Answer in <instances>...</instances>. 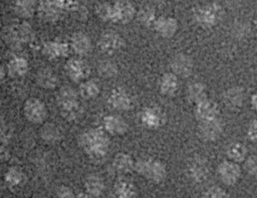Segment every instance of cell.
I'll use <instances>...</instances> for the list:
<instances>
[{
    "label": "cell",
    "instance_id": "cell-16",
    "mask_svg": "<svg viewBox=\"0 0 257 198\" xmlns=\"http://www.w3.org/2000/svg\"><path fill=\"white\" fill-rule=\"evenodd\" d=\"M36 12L41 20L45 22H54L60 17L61 9L57 6L54 0H40Z\"/></svg>",
    "mask_w": 257,
    "mask_h": 198
},
{
    "label": "cell",
    "instance_id": "cell-45",
    "mask_svg": "<svg viewBox=\"0 0 257 198\" xmlns=\"http://www.w3.org/2000/svg\"><path fill=\"white\" fill-rule=\"evenodd\" d=\"M76 198H95V197H93V196H91L90 194L84 192V193H80V194L76 195Z\"/></svg>",
    "mask_w": 257,
    "mask_h": 198
},
{
    "label": "cell",
    "instance_id": "cell-17",
    "mask_svg": "<svg viewBox=\"0 0 257 198\" xmlns=\"http://www.w3.org/2000/svg\"><path fill=\"white\" fill-rule=\"evenodd\" d=\"M69 47L70 45L65 41L54 39L43 44L42 52L46 57L50 59H59L65 57L68 54Z\"/></svg>",
    "mask_w": 257,
    "mask_h": 198
},
{
    "label": "cell",
    "instance_id": "cell-22",
    "mask_svg": "<svg viewBox=\"0 0 257 198\" xmlns=\"http://www.w3.org/2000/svg\"><path fill=\"white\" fill-rule=\"evenodd\" d=\"M37 0H13L14 13L23 19H27L33 16L37 11Z\"/></svg>",
    "mask_w": 257,
    "mask_h": 198
},
{
    "label": "cell",
    "instance_id": "cell-38",
    "mask_svg": "<svg viewBox=\"0 0 257 198\" xmlns=\"http://www.w3.org/2000/svg\"><path fill=\"white\" fill-rule=\"evenodd\" d=\"M17 27H18L20 37L24 44L30 43L34 39V31L29 23L23 21V22L17 24Z\"/></svg>",
    "mask_w": 257,
    "mask_h": 198
},
{
    "label": "cell",
    "instance_id": "cell-5",
    "mask_svg": "<svg viewBox=\"0 0 257 198\" xmlns=\"http://www.w3.org/2000/svg\"><path fill=\"white\" fill-rule=\"evenodd\" d=\"M23 114L32 124H42L48 115L45 104L37 97H29L23 105Z\"/></svg>",
    "mask_w": 257,
    "mask_h": 198
},
{
    "label": "cell",
    "instance_id": "cell-19",
    "mask_svg": "<svg viewBox=\"0 0 257 198\" xmlns=\"http://www.w3.org/2000/svg\"><path fill=\"white\" fill-rule=\"evenodd\" d=\"M69 45L73 52L80 56L88 54L92 49L90 37L83 32H74L70 37Z\"/></svg>",
    "mask_w": 257,
    "mask_h": 198
},
{
    "label": "cell",
    "instance_id": "cell-44",
    "mask_svg": "<svg viewBox=\"0 0 257 198\" xmlns=\"http://www.w3.org/2000/svg\"><path fill=\"white\" fill-rule=\"evenodd\" d=\"M251 106L252 109L257 113V91L251 96Z\"/></svg>",
    "mask_w": 257,
    "mask_h": 198
},
{
    "label": "cell",
    "instance_id": "cell-23",
    "mask_svg": "<svg viewBox=\"0 0 257 198\" xmlns=\"http://www.w3.org/2000/svg\"><path fill=\"white\" fill-rule=\"evenodd\" d=\"M179 88L178 76L173 72H165L159 80V89L162 94L171 96L176 93Z\"/></svg>",
    "mask_w": 257,
    "mask_h": 198
},
{
    "label": "cell",
    "instance_id": "cell-41",
    "mask_svg": "<svg viewBox=\"0 0 257 198\" xmlns=\"http://www.w3.org/2000/svg\"><path fill=\"white\" fill-rule=\"evenodd\" d=\"M61 11H75L79 6L80 0H54Z\"/></svg>",
    "mask_w": 257,
    "mask_h": 198
},
{
    "label": "cell",
    "instance_id": "cell-36",
    "mask_svg": "<svg viewBox=\"0 0 257 198\" xmlns=\"http://www.w3.org/2000/svg\"><path fill=\"white\" fill-rule=\"evenodd\" d=\"M157 18L158 17L156 16L154 9H152L150 7H144L142 9H140L137 13L138 21L140 22L141 25H143L145 27L154 26Z\"/></svg>",
    "mask_w": 257,
    "mask_h": 198
},
{
    "label": "cell",
    "instance_id": "cell-3",
    "mask_svg": "<svg viewBox=\"0 0 257 198\" xmlns=\"http://www.w3.org/2000/svg\"><path fill=\"white\" fill-rule=\"evenodd\" d=\"M135 170L139 175L156 184L163 182L168 174L165 164L153 158L138 160L135 165Z\"/></svg>",
    "mask_w": 257,
    "mask_h": 198
},
{
    "label": "cell",
    "instance_id": "cell-25",
    "mask_svg": "<svg viewBox=\"0 0 257 198\" xmlns=\"http://www.w3.org/2000/svg\"><path fill=\"white\" fill-rule=\"evenodd\" d=\"M36 83L42 88L52 89L58 84V77L50 68H42L36 73Z\"/></svg>",
    "mask_w": 257,
    "mask_h": 198
},
{
    "label": "cell",
    "instance_id": "cell-2",
    "mask_svg": "<svg viewBox=\"0 0 257 198\" xmlns=\"http://www.w3.org/2000/svg\"><path fill=\"white\" fill-rule=\"evenodd\" d=\"M95 13L105 22L125 24L131 22L137 12L128 0H116L113 3H102L97 6Z\"/></svg>",
    "mask_w": 257,
    "mask_h": 198
},
{
    "label": "cell",
    "instance_id": "cell-24",
    "mask_svg": "<svg viewBox=\"0 0 257 198\" xmlns=\"http://www.w3.org/2000/svg\"><path fill=\"white\" fill-rule=\"evenodd\" d=\"M136 162L133 160L131 155L121 152L117 153L112 160V167L118 174H127L135 170Z\"/></svg>",
    "mask_w": 257,
    "mask_h": 198
},
{
    "label": "cell",
    "instance_id": "cell-40",
    "mask_svg": "<svg viewBox=\"0 0 257 198\" xmlns=\"http://www.w3.org/2000/svg\"><path fill=\"white\" fill-rule=\"evenodd\" d=\"M203 198H229V194L219 186H212L204 192Z\"/></svg>",
    "mask_w": 257,
    "mask_h": 198
},
{
    "label": "cell",
    "instance_id": "cell-28",
    "mask_svg": "<svg viewBox=\"0 0 257 198\" xmlns=\"http://www.w3.org/2000/svg\"><path fill=\"white\" fill-rule=\"evenodd\" d=\"M29 65L27 60L21 56H15L7 63V73L12 77H21L28 71Z\"/></svg>",
    "mask_w": 257,
    "mask_h": 198
},
{
    "label": "cell",
    "instance_id": "cell-21",
    "mask_svg": "<svg viewBox=\"0 0 257 198\" xmlns=\"http://www.w3.org/2000/svg\"><path fill=\"white\" fill-rule=\"evenodd\" d=\"M188 173L192 181L196 183H203L206 181L209 175V169L207 163L203 159H195L189 166Z\"/></svg>",
    "mask_w": 257,
    "mask_h": 198
},
{
    "label": "cell",
    "instance_id": "cell-10",
    "mask_svg": "<svg viewBox=\"0 0 257 198\" xmlns=\"http://www.w3.org/2000/svg\"><path fill=\"white\" fill-rule=\"evenodd\" d=\"M108 105L115 111L126 112L133 109L134 102L131 94L122 87L113 88L107 98Z\"/></svg>",
    "mask_w": 257,
    "mask_h": 198
},
{
    "label": "cell",
    "instance_id": "cell-32",
    "mask_svg": "<svg viewBox=\"0 0 257 198\" xmlns=\"http://www.w3.org/2000/svg\"><path fill=\"white\" fill-rule=\"evenodd\" d=\"M187 98L190 103L197 105L207 98V88L203 82L194 81L187 88Z\"/></svg>",
    "mask_w": 257,
    "mask_h": 198
},
{
    "label": "cell",
    "instance_id": "cell-39",
    "mask_svg": "<svg viewBox=\"0 0 257 198\" xmlns=\"http://www.w3.org/2000/svg\"><path fill=\"white\" fill-rule=\"evenodd\" d=\"M244 170L248 175L252 177H257V155H250L243 162Z\"/></svg>",
    "mask_w": 257,
    "mask_h": 198
},
{
    "label": "cell",
    "instance_id": "cell-13",
    "mask_svg": "<svg viewBox=\"0 0 257 198\" xmlns=\"http://www.w3.org/2000/svg\"><path fill=\"white\" fill-rule=\"evenodd\" d=\"M194 114L199 123L214 120L219 116V107L214 101L207 97L196 105Z\"/></svg>",
    "mask_w": 257,
    "mask_h": 198
},
{
    "label": "cell",
    "instance_id": "cell-12",
    "mask_svg": "<svg viewBox=\"0 0 257 198\" xmlns=\"http://www.w3.org/2000/svg\"><path fill=\"white\" fill-rule=\"evenodd\" d=\"M140 120L143 126L147 129L157 130L164 125L165 115L156 107H147L142 111Z\"/></svg>",
    "mask_w": 257,
    "mask_h": 198
},
{
    "label": "cell",
    "instance_id": "cell-34",
    "mask_svg": "<svg viewBox=\"0 0 257 198\" xmlns=\"http://www.w3.org/2000/svg\"><path fill=\"white\" fill-rule=\"evenodd\" d=\"M100 92V87L94 79H85L80 82L78 87L79 95L84 100L95 98Z\"/></svg>",
    "mask_w": 257,
    "mask_h": 198
},
{
    "label": "cell",
    "instance_id": "cell-7",
    "mask_svg": "<svg viewBox=\"0 0 257 198\" xmlns=\"http://www.w3.org/2000/svg\"><path fill=\"white\" fill-rule=\"evenodd\" d=\"M123 46V39L114 30H106L101 33L98 39V48L105 54H114Z\"/></svg>",
    "mask_w": 257,
    "mask_h": 198
},
{
    "label": "cell",
    "instance_id": "cell-35",
    "mask_svg": "<svg viewBox=\"0 0 257 198\" xmlns=\"http://www.w3.org/2000/svg\"><path fill=\"white\" fill-rule=\"evenodd\" d=\"M116 63L110 59H102L97 64V72L103 78H111L117 74Z\"/></svg>",
    "mask_w": 257,
    "mask_h": 198
},
{
    "label": "cell",
    "instance_id": "cell-30",
    "mask_svg": "<svg viewBox=\"0 0 257 198\" xmlns=\"http://www.w3.org/2000/svg\"><path fill=\"white\" fill-rule=\"evenodd\" d=\"M4 181L9 188H18L26 181V175L18 167H10L4 174Z\"/></svg>",
    "mask_w": 257,
    "mask_h": 198
},
{
    "label": "cell",
    "instance_id": "cell-15",
    "mask_svg": "<svg viewBox=\"0 0 257 198\" xmlns=\"http://www.w3.org/2000/svg\"><path fill=\"white\" fill-rule=\"evenodd\" d=\"M155 31L163 38H171L178 31L179 23L176 18L171 16H160L154 24Z\"/></svg>",
    "mask_w": 257,
    "mask_h": 198
},
{
    "label": "cell",
    "instance_id": "cell-18",
    "mask_svg": "<svg viewBox=\"0 0 257 198\" xmlns=\"http://www.w3.org/2000/svg\"><path fill=\"white\" fill-rule=\"evenodd\" d=\"M245 90L242 86L239 85H234L229 88H227L223 94H222V100L224 105L231 110L239 109L242 107L244 100H245Z\"/></svg>",
    "mask_w": 257,
    "mask_h": 198
},
{
    "label": "cell",
    "instance_id": "cell-11",
    "mask_svg": "<svg viewBox=\"0 0 257 198\" xmlns=\"http://www.w3.org/2000/svg\"><path fill=\"white\" fill-rule=\"evenodd\" d=\"M170 66L172 72L177 76L188 77L193 72L194 61L190 55L186 53H178L172 58Z\"/></svg>",
    "mask_w": 257,
    "mask_h": 198
},
{
    "label": "cell",
    "instance_id": "cell-46",
    "mask_svg": "<svg viewBox=\"0 0 257 198\" xmlns=\"http://www.w3.org/2000/svg\"><path fill=\"white\" fill-rule=\"evenodd\" d=\"M254 24H255V27H256V29H257V18L255 19V22H254Z\"/></svg>",
    "mask_w": 257,
    "mask_h": 198
},
{
    "label": "cell",
    "instance_id": "cell-4",
    "mask_svg": "<svg viewBox=\"0 0 257 198\" xmlns=\"http://www.w3.org/2000/svg\"><path fill=\"white\" fill-rule=\"evenodd\" d=\"M223 15L222 7L217 3H208L198 7L194 12V19L203 28H211L217 25Z\"/></svg>",
    "mask_w": 257,
    "mask_h": 198
},
{
    "label": "cell",
    "instance_id": "cell-26",
    "mask_svg": "<svg viewBox=\"0 0 257 198\" xmlns=\"http://www.w3.org/2000/svg\"><path fill=\"white\" fill-rule=\"evenodd\" d=\"M56 103L59 109L75 105L78 102V94L74 88L70 86H62L56 95Z\"/></svg>",
    "mask_w": 257,
    "mask_h": 198
},
{
    "label": "cell",
    "instance_id": "cell-42",
    "mask_svg": "<svg viewBox=\"0 0 257 198\" xmlns=\"http://www.w3.org/2000/svg\"><path fill=\"white\" fill-rule=\"evenodd\" d=\"M53 198H76L73 191L67 186H60L54 193Z\"/></svg>",
    "mask_w": 257,
    "mask_h": 198
},
{
    "label": "cell",
    "instance_id": "cell-29",
    "mask_svg": "<svg viewBox=\"0 0 257 198\" xmlns=\"http://www.w3.org/2000/svg\"><path fill=\"white\" fill-rule=\"evenodd\" d=\"M39 136L43 140V142L47 144H56L62 138V133L59 127L54 125L53 123L45 124L41 127L39 131Z\"/></svg>",
    "mask_w": 257,
    "mask_h": 198
},
{
    "label": "cell",
    "instance_id": "cell-8",
    "mask_svg": "<svg viewBox=\"0 0 257 198\" xmlns=\"http://www.w3.org/2000/svg\"><path fill=\"white\" fill-rule=\"evenodd\" d=\"M217 173L220 180L228 186L234 185L238 182L241 176V168L238 163L231 160L221 162L217 167Z\"/></svg>",
    "mask_w": 257,
    "mask_h": 198
},
{
    "label": "cell",
    "instance_id": "cell-9",
    "mask_svg": "<svg viewBox=\"0 0 257 198\" xmlns=\"http://www.w3.org/2000/svg\"><path fill=\"white\" fill-rule=\"evenodd\" d=\"M223 129V122L217 118L206 122H200L198 126V134L202 140L213 142L222 135Z\"/></svg>",
    "mask_w": 257,
    "mask_h": 198
},
{
    "label": "cell",
    "instance_id": "cell-1",
    "mask_svg": "<svg viewBox=\"0 0 257 198\" xmlns=\"http://www.w3.org/2000/svg\"><path fill=\"white\" fill-rule=\"evenodd\" d=\"M103 129L91 128L80 135L79 147L91 161L99 162L106 156L109 149V139Z\"/></svg>",
    "mask_w": 257,
    "mask_h": 198
},
{
    "label": "cell",
    "instance_id": "cell-6",
    "mask_svg": "<svg viewBox=\"0 0 257 198\" xmlns=\"http://www.w3.org/2000/svg\"><path fill=\"white\" fill-rule=\"evenodd\" d=\"M64 70L70 80L75 82H81L87 79L90 72L89 65L80 58H70L65 62Z\"/></svg>",
    "mask_w": 257,
    "mask_h": 198
},
{
    "label": "cell",
    "instance_id": "cell-33",
    "mask_svg": "<svg viewBox=\"0 0 257 198\" xmlns=\"http://www.w3.org/2000/svg\"><path fill=\"white\" fill-rule=\"evenodd\" d=\"M85 192L93 197H98L104 190V183L101 177L95 174H91L86 177L84 181Z\"/></svg>",
    "mask_w": 257,
    "mask_h": 198
},
{
    "label": "cell",
    "instance_id": "cell-14",
    "mask_svg": "<svg viewBox=\"0 0 257 198\" xmlns=\"http://www.w3.org/2000/svg\"><path fill=\"white\" fill-rule=\"evenodd\" d=\"M103 130L111 136H122L128 130V125L119 116L107 115L102 119Z\"/></svg>",
    "mask_w": 257,
    "mask_h": 198
},
{
    "label": "cell",
    "instance_id": "cell-43",
    "mask_svg": "<svg viewBox=\"0 0 257 198\" xmlns=\"http://www.w3.org/2000/svg\"><path fill=\"white\" fill-rule=\"evenodd\" d=\"M247 138L252 143L257 144V120L252 121L247 129Z\"/></svg>",
    "mask_w": 257,
    "mask_h": 198
},
{
    "label": "cell",
    "instance_id": "cell-37",
    "mask_svg": "<svg viewBox=\"0 0 257 198\" xmlns=\"http://www.w3.org/2000/svg\"><path fill=\"white\" fill-rule=\"evenodd\" d=\"M59 111H60L61 117L68 122L76 121L83 114V108L79 103L69 106V107H66V108L59 109Z\"/></svg>",
    "mask_w": 257,
    "mask_h": 198
},
{
    "label": "cell",
    "instance_id": "cell-27",
    "mask_svg": "<svg viewBox=\"0 0 257 198\" xmlns=\"http://www.w3.org/2000/svg\"><path fill=\"white\" fill-rule=\"evenodd\" d=\"M3 40L5 41L6 45L9 48L13 49V50L20 49L22 47V45L24 44L21 37H20L17 24L7 26L4 29V31H3Z\"/></svg>",
    "mask_w": 257,
    "mask_h": 198
},
{
    "label": "cell",
    "instance_id": "cell-31",
    "mask_svg": "<svg viewBox=\"0 0 257 198\" xmlns=\"http://www.w3.org/2000/svg\"><path fill=\"white\" fill-rule=\"evenodd\" d=\"M247 153L248 151L246 146L241 142H232L226 148V155L228 159L236 163L244 162L248 157Z\"/></svg>",
    "mask_w": 257,
    "mask_h": 198
},
{
    "label": "cell",
    "instance_id": "cell-20",
    "mask_svg": "<svg viewBox=\"0 0 257 198\" xmlns=\"http://www.w3.org/2000/svg\"><path fill=\"white\" fill-rule=\"evenodd\" d=\"M137 194L136 186L126 178H119L113 184L110 198H135Z\"/></svg>",
    "mask_w": 257,
    "mask_h": 198
}]
</instances>
